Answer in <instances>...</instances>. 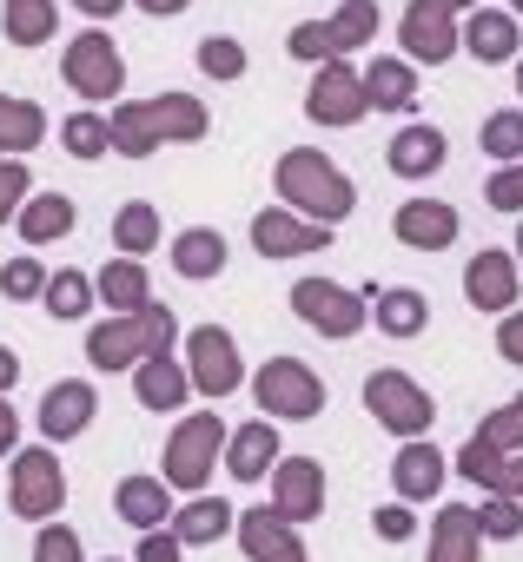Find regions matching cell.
Masks as SVG:
<instances>
[{
  "label": "cell",
  "mask_w": 523,
  "mask_h": 562,
  "mask_svg": "<svg viewBox=\"0 0 523 562\" xmlns=\"http://www.w3.org/2000/svg\"><path fill=\"white\" fill-rule=\"evenodd\" d=\"M457 47L477 60V67H503L523 54V34H516V14H497V8H470L457 21Z\"/></svg>",
  "instance_id": "10"
},
{
  "label": "cell",
  "mask_w": 523,
  "mask_h": 562,
  "mask_svg": "<svg viewBox=\"0 0 523 562\" xmlns=\"http://www.w3.org/2000/svg\"><path fill=\"white\" fill-rule=\"evenodd\" d=\"M272 509H279L286 522L325 516V470H319L312 457H286V463L272 470Z\"/></svg>",
  "instance_id": "13"
},
{
  "label": "cell",
  "mask_w": 523,
  "mask_h": 562,
  "mask_svg": "<svg viewBox=\"0 0 523 562\" xmlns=\"http://www.w3.org/2000/svg\"><path fill=\"white\" fill-rule=\"evenodd\" d=\"M510 8H516V14H523V0H510Z\"/></svg>",
  "instance_id": "56"
},
{
  "label": "cell",
  "mask_w": 523,
  "mask_h": 562,
  "mask_svg": "<svg viewBox=\"0 0 523 562\" xmlns=\"http://www.w3.org/2000/svg\"><path fill=\"white\" fill-rule=\"evenodd\" d=\"M516 278H523L516 258L497 251V245H483V251L464 265V299H470L477 312H497V318H503V312L516 305Z\"/></svg>",
  "instance_id": "12"
},
{
  "label": "cell",
  "mask_w": 523,
  "mask_h": 562,
  "mask_svg": "<svg viewBox=\"0 0 523 562\" xmlns=\"http://www.w3.org/2000/svg\"><path fill=\"white\" fill-rule=\"evenodd\" d=\"M67 74H74V87H80L87 100H107V93L120 87V54H113V41H107V34H87V41L67 54Z\"/></svg>",
  "instance_id": "21"
},
{
  "label": "cell",
  "mask_w": 523,
  "mask_h": 562,
  "mask_svg": "<svg viewBox=\"0 0 523 562\" xmlns=\"http://www.w3.org/2000/svg\"><path fill=\"white\" fill-rule=\"evenodd\" d=\"M292 312L312 325V331H325V338H358L365 331V292H352V285H338V278H299L292 285Z\"/></svg>",
  "instance_id": "5"
},
{
  "label": "cell",
  "mask_w": 523,
  "mask_h": 562,
  "mask_svg": "<svg viewBox=\"0 0 523 562\" xmlns=\"http://www.w3.org/2000/svg\"><path fill=\"white\" fill-rule=\"evenodd\" d=\"M173 345V318L166 312H140L133 325H107V331H93V364L100 371H120V364H133L140 351H166Z\"/></svg>",
  "instance_id": "9"
},
{
  "label": "cell",
  "mask_w": 523,
  "mask_h": 562,
  "mask_svg": "<svg viewBox=\"0 0 523 562\" xmlns=\"http://www.w3.org/2000/svg\"><path fill=\"white\" fill-rule=\"evenodd\" d=\"M87 417H93L87 384H54V391H47V411H41L47 437H74V430H87Z\"/></svg>",
  "instance_id": "26"
},
{
  "label": "cell",
  "mask_w": 523,
  "mask_h": 562,
  "mask_svg": "<svg viewBox=\"0 0 523 562\" xmlns=\"http://www.w3.org/2000/svg\"><path fill=\"white\" fill-rule=\"evenodd\" d=\"M140 8H146V14H179L186 0H140Z\"/></svg>",
  "instance_id": "51"
},
{
  "label": "cell",
  "mask_w": 523,
  "mask_h": 562,
  "mask_svg": "<svg viewBox=\"0 0 523 562\" xmlns=\"http://www.w3.org/2000/svg\"><path fill=\"white\" fill-rule=\"evenodd\" d=\"M457 476H470V483H483V490H497V496H516L523 503V457H490V450H477V443H464L457 450Z\"/></svg>",
  "instance_id": "25"
},
{
  "label": "cell",
  "mask_w": 523,
  "mask_h": 562,
  "mask_svg": "<svg viewBox=\"0 0 523 562\" xmlns=\"http://www.w3.org/2000/svg\"><path fill=\"white\" fill-rule=\"evenodd\" d=\"M120 516H126V522H140V529H153V522L166 516V490H159V483H146V476H133V483L120 490Z\"/></svg>",
  "instance_id": "33"
},
{
  "label": "cell",
  "mask_w": 523,
  "mask_h": 562,
  "mask_svg": "<svg viewBox=\"0 0 523 562\" xmlns=\"http://www.w3.org/2000/svg\"><path fill=\"white\" fill-rule=\"evenodd\" d=\"M14 378H21V364H14V358H8V351H0V391H8V384H14Z\"/></svg>",
  "instance_id": "52"
},
{
  "label": "cell",
  "mask_w": 523,
  "mask_h": 562,
  "mask_svg": "<svg viewBox=\"0 0 523 562\" xmlns=\"http://www.w3.org/2000/svg\"><path fill=\"white\" fill-rule=\"evenodd\" d=\"M252 391H258V404H266V417H286V424H305V417L325 411V384L299 358H272L266 371L252 378Z\"/></svg>",
  "instance_id": "6"
},
{
  "label": "cell",
  "mask_w": 523,
  "mask_h": 562,
  "mask_svg": "<svg viewBox=\"0 0 523 562\" xmlns=\"http://www.w3.org/2000/svg\"><path fill=\"white\" fill-rule=\"evenodd\" d=\"M470 516H477V529H483L490 542H516V536H523V503H516V496H497V490H490V503L470 509Z\"/></svg>",
  "instance_id": "31"
},
{
  "label": "cell",
  "mask_w": 523,
  "mask_h": 562,
  "mask_svg": "<svg viewBox=\"0 0 523 562\" xmlns=\"http://www.w3.org/2000/svg\"><path fill=\"white\" fill-rule=\"evenodd\" d=\"M8 443H14V411L0 404V457H8Z\"/></svg>",
  "instance_id": "50"
},
{
  "label": "cell",
  "mask_w": 523,
  "mask_h": 562,
  "mask_svg": "<svg viewBox=\"0 0 523 562\" xmlns=\"http://www.w3.org/2000/svg\"><path fill=\"white\" fill-rule=\"evenodd\" d=\"M444 450L437 443H424V437H404V450L391 457V490H398V503H431L437 490H444Z\"/></svg>",
  "instance_id": "15"
},
{
  "label": "cell",
  "mask_w": 523,
  "mask_h": 562,
  "mask_svg": "<svg viewBox=\"0 0 523 562\" xmlns=\"http://www.w3.org/2000/svg\"><path fill=\"white\" fill-rule=\"evenodd\" d=\"M444 159H450V146H444V133H437V126H424V120H411V126L385 146V166H391L398 179H431Z\"/></svg>",
  "instance_id": "18"
},
{
  "label": "cell",
  "mask_w": 523,
  "mask_h": 562,
  "mask_svg": "<svg viewBox=\"0 0 523 562\" xmlns=\"http://www.w3.org/2000/svg\"><path fill=\"white\" fill-rule=\"evenodd\" d=\"M34 139H41V113L0 100V146H34Z\"/></svg>",
  "instance_id": "38"
},
{
  "label": "cell",
  "mask_w": 523,
  "mask_h": 562,
  "mask_svg": "<svg viewBox=\"0 0 523 562\" xmlns=\"http://www.w3.org/2000/svg\"><path fill=\"white\" fill-rule=\"evenodd\" d=\"M67 225H74V205H67V199H34V205H27V238H34V245L60 238Z\"/></svg>",
  "instance_id": "36"
},
{
  "label": "cell",
  "mask_w": 523,
  "mask_h": 562,
  "mask_svg": "<svg viewBox=\"0 0 523 562\" xmlns=\"http://www.w3.org/2000/svg\"><path fill=\"white\" fill-rule=\"evenodd\" d=\"M365 100H371L378 113H411V106H418V67L378 54V60L365 67Z\"/></svg>",
  "instance_id": "23"
},
{
  "label": "cell",
  "mask_w": 523,
  "mask_h": 562,
  "mask_svg": "<svg viewBox=\"0 0 523 562\" xmlns=\"http://www.w3.org/2000/svg\"><path fill=\"white\" fill-rule=\"evenodd\" d=\"M477 549H483V529H477L470 503H444L431 522V562H477Z\"/></svg>",
  "instance_id": "22"
},
{
  "label": "cell",
  "mask_w": 523,
  "mask_h": 562,
  "mask_svg": "<svg viewBox=\"0 0 523 562\" xmlns=\"http://www.w3.org/2000/svg\"><path fill=\"white\" fill-rule=\"evenodd\" d=\"M140 397H146L153 411H173V404H186V378H179L166 358H153V364L140 371Z\"/></svg>",
  "instance_id": "32"
},
{
  "label": "cell",
  "mask_w": 523,
  "mask_h": 562,
  "mask_svg": "<svg viewBox=\"0 0 523 562\" xmlns=\"http://www.w3.org/2000/svg\"><path fill=\"white\" fill-rule=\"evenodd\" d=\"M107 133H113V146H120V153H153L159 139H199V133H205V106H199V100L133 106V113H120Z\"/></svg>",
  "instance_id": "4"
},
{
  "label": "cell",
  "mask_w": 523,
  "mask_h": 562,
  "mask_svg": "<svg viewBox=\"0 0 523 562\" xmlns=\"http://www.w3.org/2000/svg\"><path fill=\"white\" fill-rule=\"evenodd\" d=\"M477 146L490 153V159H523V106H510V113H490L483 120V133H477Z\"/></svg>",
  "instance_id": "30"
},
{
  "label": "cell",
  "mask_w": 523,
  "mask_h": 562,
  "mask_svg": "<svg viewBox=\"0 0 523 562\" xmlns=\"http://www.w3.org/2000/svg\"><path fill=\"white\" fill-rule=\"evenodd\" d=\"M153 232H159V225H153V212H146V205H126V212H120V245H126V251H146V245H153Z\"/></svg>",
  "instance_id": "43"
},
{
  "label": "cell",
  "mask_w": 523,
  "mask_h": 562,
  "mask_svg": "<svg viewBox=\"0 0 523 562\" xmlns=\"http://www.w3.org/2000/svg\"><path fill=\"white\" fill-rule=\"evenodd\" d=\"M173 265L186 271V278H212V271H225V238L219 232H186L179 245H173Z\"/></svg>",
  "instance_id": "27"
},
{
  "label": "cell",
  "mask_w": 523,
  "mask_h": 562,
  "mask_svg": "<svg viewBox=\"0 0 523 562\" xmlns=\"http://www.w3.org/2000/svg\"><path fill=\"white\" fill-rule=\"evenodd\" d=\"M279 192L299 218H319V225H345L358 212V192H352L345 166H332L319 146H292L279 159Z\"/></svg>",
  "instance_id": "1"
},
{
  "label": "cell",
  "mask_w": 523,
  "mask_h": 562,
  "mask_svg": "<svg viewBox=\"0 0 523 562\" xmlns=\"http://www.w3.org/2000/svg\"><path fill=\"white\" fill-rule=\"evenodd\" d=\"M470 443H477V450H490V457H497V450H523V391H516L503 411H490V417L470 430Z\"/></svg>",
  "instance_id": "28"
},
{
  "label": "cell",
  "mask_w": 523,
  "mask_h": 562,
  "mask_svg": "<svg viewBox=\"0 0 523 562\" xmlns=\"http://www.w3.org/2000/svg\"><path fill=\"white\" fill-rule=\"evenodd\" d=\"M424 8H437V14H470V8H483V0H424Z\"/></svg>",
  "instance_id": "49"
},
{
  "label": "cell",
  "mask_w": 523,
  "mask_h": 562,
  "mask_svg": "<svg viewBox=\"0 0 523 562\" xmlns=\"http://www.w3.org/2000/svg\"><path fill=\"white\" fill-rule=\"evenodd\" d=\"M238 542H245L252 562H305V542H299V529L279 509H245L238 516Z\"/></svg>",
  "instance_id": "17"
},
{
  "label": "cell",
  "mask_w": 523,
  "mask_h": 562,
  "mask_svg": "<svg viewBox=\"0 0 523 562\" xmlns=\"http://www.w3.org/2000/svg\"><path fill=\"white\" fill-rule=\"evenodd\" d=\"M107 146H113V133H107L100 120H67V153L93 159V153H107Z\"/></svg>",
  "instance_id": "42"
},
{
  "label": "cell",
  "mask_w": 523,
  "mask_h": 562,
  "mask_svg": "<svg viewBox=\"0 0 523 562\" xmlns=\"http://www.w3.org/2000/svg\"><path fill=\"white\" fill-rule=\"evenodd\" d=\"M238 378H245V364H238V345H232L219 325L192 331V384H199L205 397H225V391H238Z\"/></svg>",
  "instance_id": "16"
},
{
  "label": "cell",
  "mask_w": 523,
  "mask_h": 562,
  "mask_svg": "<svg viewBox=\"0 0 523 562\" xmlns=\"http://www.w3.org/2000/svg\"><path fill=\"white\" fill-rule=\"evenodd\" d=\"M47 305H54V318H80L93 299H87V278H74V271H60L54 285H47Z\"/></svg>",
  "instance_id": "40"
},
{
  "label": "cell",
  "mask_w": 523,
  "mask_h": 562,
  "mask_svg": "<svg viewBox=\"0 0 523 562\" xmlns=\"http://www.w3.org/2000/svg\"><path fill=\"white\" fill-rule=\"evenodd\" d=\"M0 292H14V299H27V292H41V265H8V271H0Z\"/></svg>",
  "instance_id": "45"
},
{
  "label": "cell",
  "mask_w": 523,
  "mask_h": 562,
  "mask_svg": "<svg viewBox=\"0 0 523 562\" xmlns=\"http://www.w3.org/2000/svg\"><path fill=\"white\" fill-rule=\"evenodd\" d=\"M14 496H21V516H47V509H60V496H67L60 463H54L47 450L21 457V470H14Z\"/></svg>",
  "instance_id": "24"
},
{
  "label": "cell",
  "mask_w": 523,
  "mask_h": 562,
  "mask_svg": "<svg viewBox=\"0 0 523 562\" xmlns=\"http://www.w3.org/2000/svg\"><path fill=\"white\" fill-rule=\"evenodd\" d=\"M385 34V21H378V0H345V8L332 14V21H299L292 27V54L299 60H345V54H358V47H371Z\"/></svg>",
  "instance_id": "2"
},
{
  "label": "cell",
  "mask_w": 523,
  "mask_h": 562,
  "mask_svg": "<svg viewBox=\"0 0 523 562\" xmlns=\"http://www.w3.org/2000/svg\"><path fill=\"white\" fill-rule=\"evenodd\" d=\"M140 562H179V536H146L140 542Z\"/></svg>",
  "instance_id": "48"
},
{
  "label": "cell",
  "mask_w": 523,
  "mask_h": 562,
  "mask_svg": "<svg viewBox=\"0 0 523 562\" xmlns=\"http://www.w3.org/2000/svg\"><path fill=\"white\" fill-rule=\"evenodd\" d=\"M497 351H503L510 364H523V312H516V305H510L503 325H497Z\"/></svg>",
  "instance_id": "44"
},
{
  "label": "cell",
  "mask_w": 523,
  "mask_h": 562,
  "mask_svg": "<svg viewBox=\"0 0 523 562\" xmlns=\"http://www.w3.org/2000/svg\"><path fill=\"white\" fill-rule=\"evenodd\" d=\"M457 205H444V199H404L398 205V218H391V232H398V245H411V251H444V245H457Z\"/></svg>",
  "instance_id": "14"
},
{
  "label": "cell",
  "mask_w": 523,
  "mask_h": 562,
  "mask_svg": "<svg viewBox=\"0 0 523 562\" xmlns=\"http://www.w3.org/2000/svg\"><path fill=\"white\" fill-rule=\"evenodd\" d=\"M41 562H80L74 529H47V536H41Z\"/></svg>",
  "instance_id": "46"
},
{
  "label": "cell",
  "mask_w": 523,
  "mask_h": 562,
  "mask_svg": "<svg viewBox=\"0 0 523 562\" xmlns=\"http://www.w3.org/2000/svg\"><path fill=\"white\" fill-rule=\"evenodd\" d=\"M252 245L266 251V258H305V251H325L332 245V225L299 218L292 205H272V212L252 218Z\"/></svg>",
  "instance_id": "8"
},
{
  "label": "cell",
  "mask_w": 523,
  "mask_h": 562,
  "mask_svg": "<svg viewBox=\"0 0 523 562\" xmlns=\"http://www.w3.org/2000/svg\"><path fill=\"white\" fill-rule=\"evenodd\" d=\"M371 529L385 542H411L418 536V516H411V503H385V509H371Z\"/></svg>",
  "instance_id": "41"
},
{
  "label": "cell",
  "mask_w": 523,
  "mask_h": 562,
  "mask_svg": "<svg viewBox=\"0 0 523 562\" xmlns=\"http://www.w3.org/2000/svg\"><path fill=\"white\" fill-rule=\"evenodd\" d=\"M87 14H120V0H80Z\"/></svg>",
  "instance_id": "53"
},
{
  "label": "cell",
  "mask_w": 523,
  "mask_h": 562,
  "mask_svg": "<svg viewBox=\"0 0 523 562\" xmlns=\"http://www.w3.org/2000/svg\"><path fill=\"white\" fill-rule=\"evenodd\" d=\"M232 529V503H212V496H199V503H186L179 509V542H219Z\"/></svg>",
  "instance_id": "29"
},
{
  "label": "cell",
  "mask_w": 523,
  "mask_h": 562,
  "mask_svg": "<svg viewBox=\"0 0 523 562\" xmlns=\"http://www.w3.org/2000/svg\"><path fill=\"white\" fill-rule=\"evenodd\" d=\"M365 113H371L365 74H358L352 60H319L312 93H305V120H312V126H358Z\"/></svg>",
  "instance_id": "7"
},
{
  "label": "cell",
  "mask_w": 523,
  "mask_h": 562,
  "mask_svg": "<svg viewBox=\"0 0 523 562\" xmlns=\"http://www.w3.org/2000/svg\"><path fill=\"white\" fill-rule=\"evenodd\" d=\"M483 199H490L497 212H523V159L497 166V172H490V186H483Z\"/></svg>",
  "instance_id": "37"
},
{
  "label": "cell",
  "mask_w": 523,
  "mask_h": 562,
  "mask_svg": "<svg viewBox=\"0 0 523 562\" xmlns=\"http://www.w3.org/2000/svg\"><path fill=\"white\" fill-rule=\"evenodd\" d=\"M100 292H107V305L140 312V305H146V278H140V265H113V271L100 278Z\"/></svg>",
  "instance_id": "35"
},
{
  "label": "cell",
  "mask_w": 523,
  "mask_h": 562,
  "mask_svg": "<svg viewBox=\"0 0 523 562\" xmlns=\"http://www.w3.org/2000/svg\"><path fill=\"white\" fill-rule=\"evenodd\" d=\"M8 34L21 47H41L54 34V14H47V0H8Z\"/></svg>",
  "instance_id": "34"
},
{
  "label": "cell",
  "mask_w": 523,
  "mask_h": 562,
  "mask_svg": "<svg viewBox=\"0 0 523 562\" xmlns=\"http://www.w3.org/2000/svg\"><path fill=\"white\" fill-rule=\"evenodd\" d=\"M219 443H225V430H219V417H186L179 424V437H173V463H166V483H179V490H199L205 476H212V457H219Z\"/></svg>",
  "instance_id": "11"
},
{
  "label": "cell",
  "mask_w": 523,
  "mask_h": 562,
  "mask_svg": "<svg viewBox=\"0 0 523 562\" xmlns=\"http://www.w3.org/2000/svg\"><path fill=\"white\" fill-rule=\"evenodd\" d=\"M510 67H516V93H523V54H516V60H510Z\"/></svg>",
  "instance_id": "55"
},
{
  "label": "cell",
  "mask_w": 523,
  "mask_h": 562,
  "mask_svg": "<svg viewBox=\"0 0 523 562\" xmlns=\"http://www.w3.org/2000/svg\"><path fill=\"white\" fill-rule=\"evenodd\" d=\"M516 271H523V212H516Z\"/></svg>",
  "instance_id": "54"
},
{
  "label": "cell",
  "mask_w": 523,
  "mask_h": 562,
  "mask_svg": "<svg viewBox=\"0 0 523 562\" xmlns=\"http://www.w3.org/2000/svg\"><path fill=\"white\" fill-rule=\"evenodd\" d=\"M21 192H27V172H21V166H0V218H8V205H14Z\"/></svg>",
  "instance_id": "47"
},
{
  "label": "cell",
  "mask_w": 523,
  "mask_h": 562,
  "mask_svg": "<svg viewBox=\"0 0 523 562\" xmlns=\"http://www.w3.org/2000/svg\"><path fill=\"white\" fill-rule=\"evenodd\" d=\"M272 457H286V450H279L272 417H258V424H245V430H232V437H225V470H232L238 483H258V476L272 470Z\"/></svg>",
  "instance_id": "20"
},
{
  "label": "cell",
  "mask_w": 523,
  "mask_h": 562,
  "mask_svg": "<svg viewBox=\"0 0 523 562\" xmlns=\"http://www.w3.org/2000/svg\"><path fill=\"white\" fill-rule=\"evenodd\" d=\"M365 411L391 430V437H424L437 424V404L431 391L411 378V371H371L365 378Z\"/></svg>",
  "instance_id": "3"
},
{
  "label": "cell",
  "mask_w": 523,
  "mask_h": 562,
  "mask_svg": "<svg viewBox=\"0 0 523 562\" xmlns=\"http://www.w3.org/2000/svg\"><path fill=\"white\" fill-rule=\"evenodd\" d=\"M199 67H205L212 80H238V74H245V47H238V41H205V47H199Z\"/></svg>",
  "instance_id": "39"
},
{
  "label": "cell",
  "mask_w": 523,
  "mask_h": 562,
  "mask_svg": "<svg viewBox=\"0 0 523 562\" xmlns=\"http://www.w3.org/2000/svg\"><path fill=\"white\" fill-rule=\"evenodd\" d=\"M365 312L378 318V331L385 338H418L424 331V318H431V299L418 292V285H391V292H365Z\"/></svg>",
  "instance_id": "19"
}]
</instances>
